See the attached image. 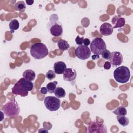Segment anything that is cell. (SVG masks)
I'll list each match as a JSON object with an SVG mask.
<instances>
[{"mask_svg":"<svg viewBox=\"0 0 133 133\" xmlns=\"http://www.w3.org/2000/svg\"><path fill=\"white\" fill-rule=\"evenodd\" d=\"M31 56L35 59H42L48 54V50L46 46L42 43H37L33 44L30 48Z\"/></svg>","mask_w":133,"mask_h":133,"instance_id":"obj_2","label":"cell"},{"mask_svg":"<svg viewBox=\"0 0 133 133\" xmlns=\"http://www.w3.org/2000/svg\"><path fill=\"white\" fill-rule=\"evenodd\" d=\"M83 43L84 45L88 46L89 44H90V41L88 38H84Z\"/></svg>","mask_w":133,"mask_h":133,"instance_id":"obj_28","label":"cell"},{"mask_svg":"<svg viewBox=\"0 0 133 133\" xmlns=\"http://www.w3.org/2000/svg\"><path fill=\"white\" fill-rule=\"evenodd\" d=\"M87 132L88 133H107L106 126L97 121L90 122L87 127Z\"/></svg>","mask_w":133,"mask_h":133,"instance_id":"obj_7","label":"cell"},{"mask_svg":"<svg viewBox=\"0 0 133 133\" xmlns=\"http://www.w3.org/2000/svg\"><path fill=\"white\" fill-rule=\"evenodd\" d=\"M44 104L48 110L56 111L60 108V100L57 97L47 96L44 99Z\"/></svg>","mask_w":133,"mask_h":133,"instance_id":"obj_6","label":"cell"},{"mask_svg":"<svg viewBox=\"0 0 133 133\" xmlns=\"http://www.w3.org/2000/svg\"><path fill=\"white\" fill-rule=\"evenodd\" d=\"M103 67L105 70H109L111 67V64L109 61H106L105 62Z\"/></svg>","mask_w":133,"mask_h":133,"instance_id":"obj_26","label":"cell"},{"mask_svg":"<svg viewBox=\"0 0 133 133\" xmlns=\"http://www.w3.org/2000/svg\"><path fill=\"white\" fill-rule=\"evenodd\" d=\"M91 57H92V60H96V59H98L100 57H99V55H98L94 54V55H93L91 56Z\"/></svg>","mask_w":133,"mask_h":133,"instance_id":"obj_29","label":"cell"},{"mask_svg":"<svg viewBox=\"0 0 133 133\" xmlns=\"http://www.w3.org/2000/svg\"><path fill=\"white\" fill-rule=\"evenodd\" d=\"M57 84H58V82L57 81H54V82L48 83L46 86V88L48 90V92H49L50 94L54 93L57 88L56 86Z\"/></svg>","mask_w":133,"mask_h":133,"instance_id":"obj_22","label":"cell"},{"mask_svg":"<svg viewBox=\"0 0 133 133\" xmlns=\"http://www.w3.org/2000/svg\"><path fill=\"white\" fill-rule=\"evenodd\" d=\"M57 45L59 48L63 51L68 50L70 47V45L68 44V42L64 39L59 40L57 43Z\"/></svg>","mask_w":133,"mask_h":133,"instance_id":"obj_18","label":"cell"},{"mask_svg":"<svg viewBox=\"0 0 133 133\" xmlns=\"http://www.w3.org/2000/svg\"><path fill=\"white\" fill-rule=\"evenodd\" d=\"M111 55V52L107 49H105L103 52L101 54V56L105 60H109L110 58Z\"/></svg>","mask_w":133,"mask_h":133,"instance_id":"obj_24","label":"cell"},{"mask_svg":"<svg viewBox=\"0 0 133 133\" xmlns=\"http://www.w3.org/2000/svg\"><path fill=\"white\" fill-rule=\"evenodd\" d=\"M84 37H80L79 36V35H78L76 38H75V42L76 43V44L78 45H81L83 44V40H84Z\"/></svg>","mask_w":133,"mask_h":133,"instance_id":"obj_25","label":"cell"},{"mask_svg":"<svg viewBox=\"0 0 133 133\" xmlns=\"http://www.w3.org/2000/svg\"><path fill=\"white\" fill-rule=\"evenodd\" d=\"M106 47L105 42L99 37L94 38L90 43V51L96 55H101L106 49Z\"/></svg>","mask_w":133,"mask_h":133,"instance_id":"obj_5","label":"cell"},{"mask_svg":"<svg viewBox=\"0 0 133 133\" xmlns=\"http://www.w3.org/2000/svg\"><path fill=\"white\" fill-rule=\"evenodd\" d=\"M113 76L116 82L122 84L126 83L130 78V70L126 66L122 65L118 66L114 70Z\"/></svg>","mask_w":133,"mask_h":133,"instance_id":"obj_3","label":"cell"},{"mask_svg":"<svg viewBox=\"0 0 133 133\" xmlns=\"http://www.w3.org/2000/svg\"><path fill=\"white\" fill-rule=\"evenodd\" d=\"M53 69L56 74H63L65 70L66 69V65L63 61H57L54 63Z\"/></svg>","mask_w":133,"mask_h":133,"instance_id":"obj_14","label":"cell"},{"mask_svg":"<svg viewBox=\"0 0 133 133\" xmlns=\"http://www.w3.org/2000/svg\"><path fill=\"white\" fill-rule=\"evenodd\" d=\"M48 29L50 33L54 36L58 37L61 36L63 33L62 26L59 22L52 21L48 24Z\"/></svg>","mask_w":133,"mask_h":133,"instance_id":"obj_9","label":"cell"},{"mask_svg":"<svg viewBox=\"0 0 133 133\" xmlns=\"http://www.w3.org/2000/svg\"><path fill=\"white\" fill-rule=\"evenodd\" d=\"M113 29L122 28L125 24V20L121 15H115L112 19Z\"/></svg>","mask_w":133,"mask_h":133,"instance_id":"obj_12","label":"cell"},{"mask_svg":"<svg viewBox=\"0 0 133 133\" xmlns=\"http://www.w3.org/2000/svg\"><path fill=\"white\" fill-rule=\"evenodd\" d=\"M25 2L26 3L27 5H32L34 3V1H33V0H29V1L26 0Z\"/></svg>","mask_w":133,"mask_h":133,"instance_id":"obj_30","label":"cell"},{"mask_svg":"<svg viewBox=\"0 0 133 133\" xmlns=\"http://www.w3.org/2000/svg\"><path fill=\"white\" fill-rule=\"evenodd\" d=\"M100 33L103 35L109 36L113 33V28L110 23L105 22L100 26Z\"/></svg>","mask_w":133,"mask_h":133,"instance_id":"obj_13","label":"cell"},{"mask_svg":"<svg viewBox=\"0 0 133 133\" xmlns=\"http://www.w3.org/2000/svg\"><path fill=\"white\" fill-rule=\"evenodd\" d=\"M46 77L49 80H52L56 77V73L52 70H49L46 74Z\"/></svg>","mask_w":133,"mask_h":133,"instance_id":"obj_23","label":"cell"},{"mask_svg":"<svg viewBox=\"0 0 133 133\" xmlns=\"http://www.w3.org/2000/svg\"><path fill=\"white\" fill-rule=\"evenodd\" d=\"M110 62L113 67L121 65L123 61L122 54L118 51H114L111 53L109 58Z\"/></svg>","mask_w":133,"mask_h":133,"instance_id":"obj_10","label":"cell"},{"mask_svg":"<svg viewBox=\"0 0 133 133\" xmlns=\"http://www.w3.org/2000/svg\"><path fill=\"white\" fill-rule=\"evenodd\" d=\"M117 119L119 124L123 126H126L129 124V119L125 115H117Z\"/></svg>","mask_w":133,"mask_h":133,"instance_id":"obj_19","label":"cell"},{"mask_svg":"<svg viewBox=\"0 0 133 133\" xmlns=\"http://www.w3.org/2000/svg\"><path fill=\"white\" fill-rule=\"evenodd\" d=\"M26 8V5L23 1H20L17 2L15 4V9L16 10L23 12Z\"/></svg>","mask_w":133,"mask_h":133,"instance_id":"obj_16","label":"cell"},{"mask_svg":"<svg viewBox=\"0 0 133 133\" xmlns=\"http://www.w3.org/2000/svg\"><path fill=\"white\" fill-rule=\"evenodd\" d=\"M47 92H48V90H47V88L45 87H43L40 89V92L42 94L45 95L47 93Z\"/></svg>","mask_w":133,"mask_h":133,"instance_id":"obj_27","label":"cell"},{"mask_svg":"<svg viewBox=\"0 0 133 133\" xmlns=\"http://www.w3.org/2000/svg\"><path fill=\"white\" fill-rule=\"evenodd\" d=\"M22 76L26 79L32 81L35 78V73L32 70H26L23 73Z\"/></svg>","mask_w":133,"mask_h":133,"instance_id":"obj_15","label":"cell"},{"mask_svg":"<svg viewBox=\"0 0 133 133\" xmlns=\"http://www.w3.org/2000/svg\"><path fill=\"white\" fill-rule=\"evenodd\" d=\"M55 95L58 98H64L65 96L66 92L65 90L61 87H57L55 92H54Z\"/></svg>","mask_w":133,"mask_h":133,"instance_id":"obj_21","label":"cell"},{"mask_svg":"<svg viewBox=\"0 0 133 133\" xmlns=\"http://www.w3.org/2000/svg\"><path fill=\"white\" fill-rule=\"evenodd\" d=\"M76 72L73 68H66L63 73V78L65 81L72 82L75 79L76 77Z\"/></svg>","mask_w":133,"mask_h":133,"instance_id":"obj_11","label":"cell"},{"mask_svg":"<svg viewBox=\"0 0 133 133\" xmlns=\"http://www.w3.org/2000/svg\"><path fill=\"white\" fill-rule=\"evenodd\" d=\"M19 22L16 19H13L9 23V26L10 29V32L14 33L15 31L17 30L19 28Z\"/></svg>","mask_w":133,"mask_h":133,"instance_id":"obj_17","label":"cell"},{"mask_svg":"<svg viewBox=\"0 0 133 133\" xmlns=\"http://www.w3.org/2000/svg\"><path fill=\"white\" fill-rule=\"evenodd\" d=\"M76 56L81 60H86L89 58L91 55V51L89 48L84 45H79L75 49Z\"/></svg>","mask_w":133,"mask_h":133,"instance_id":"obj_8","label":"cell"},{"mask_svg":"<svg viewBox=\"0 0 133 133\" xmlns=\"http://www.w3.org/2000/svg\"><path fill=\"white\" fill-rule=\"evenodd\" d=\"M2 110L4 114L9 117H14L18 116L20 113V107L15 99L7 102L3 107Z\"/></svg>","mask_w":133,"mask_h":133,"instance_id":"obj_4","label":"cell"},{"mask_svg":"<svg viewBox=\"0 0 133 133\" xmlns=\"http://www.w3.org/2000/svg\"><path fill=\"white\" fill-rule=\"evenodd\" d=\"M33 83L32 81L21 78L13 86L12 92L14 94L19 95L21 97H25L28 95V92L33 88Z\"/></svg>","mask_w":133,"mask_h":133,"instance_id":"obj_1","label":"cell"},{"mask_svg":"<svg viewBox=\"0 0 133 133\" xmlns=\"http://www.w3.org/2000/svg\"><path fill=\"white\" fill-rule=\"evenodd\" d=\"M113 113L117 115H126L127 114V110L125 107L123 106H119L115 109Z\"/></svg>","mask_w":133,"mask_h":133,"instance_id":"obj_20","label":"cell"},{"mask_svg":"<svg viewBox=\"0 0 133 133\" xmlns=\"http://www.w3.org/2000/svg\"><path fill=\"white\" fill-rule=\"evenodd\" d=\"M41 131H42V132L44 131V132H48V131H47V130H46V129H44V128H41L40 130L38 131V132H40Z\"/></svg>","mask_w":133,"mask_h":133,"instance_id":"obj_31","label":"cell"}]
</instances>
